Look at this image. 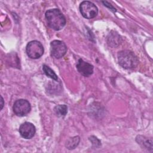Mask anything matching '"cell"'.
Returning <instances> with one entry per match:
<instances>
[{
    "label": "cell",
    "mask_w": 153,
    "mask_h": 153,
    "mask_svg": "<svg viewBox=\"0 0 153 153\" xmlns=\"http://www.w3.org/2000/svg\"><path fill=\"white\" fill-rule=\"evenodd\" d=\"M45 16L48 26L55 30L62 29L66 22L65 17L61 11L57 8L47 10Z\"/></svg>",
    "instance_id": "6da1fadb"
},
{
    "label": "cell",
    "mask_w": 153,
    "mask_h": 153,
    "mask_svg": "<svg viewBox=\"0 0 153 153\" xmlns=\"http://www.w3.org/2000/svg\"><path fill=\"white\" fill-rule=\"evenodd\" d=\"M118 61L119 65L124 69H131L137 66L139 59L132 51L127 50L118 52Z\"/></svg>",
    "instance_id": "7a4b0ae2"
},
{
    "label": "cell",
    "mask_w": 153,
    "mask_h": 153,
    "mask_svg": "<svg viewBox=\"0 0 153 153\" xmlns=\"http://www.w3.org/2000/svg\"><path fill=\"white\" fill-rule=\"evenodd\" d=\"M26 51L29 57L36 59L41 57L44 53V47L38 41H32L28 42L26 47Z\"/></svg>",
    "instance_id": "3957f363"
},
{
    "label": "cell",
    "mask_w": 153,
    "mask_h": 153,
    "mask_svg": "<svg viewBox=\"0 0 153 153\" xmlns=\"http://www.w3.org/2000/svg\"><path fill=\"white\" fill-rule=\"evenodd\" d=\"M79 10L82 16L88 19L95 17L98 14V9L96 5L88 1H84L80 4Z\"/></svg>",
    "instance_id": "277c9868"
},
{
    "label": "cell",
    "mask_w": 153,
    "mask_h": 153,
    "mask_svg": "<svg viewBox=\"0 0 153 153\" xmlns=\"http://www.w3.org/2000/svg\"><path fill=\"white\" fill-rule=\"evenodd\" d=\"M13 112L16 115L19 117L26 115L30 111V104L26 99L17 100L13 106Z\"/></svg>",
    "instance_id": "5b68a950"
},
{
    "label": "cell",
    "mask_w": 153,
    "mask_h": 153,
    "mask_svg": "<svg viewBox=\"0 0 153 153\" xmlns=\"http://www.w3.org/2000/svg\"><path fill=\"white\" fill-rule=\"evenodd\" d=\"M66 51L67 47L62 41L54 40L50 43L51 55L56 59H60L64 56Z\"/></svg>",
    "instance_id": "8992f818"
},
{
    "label": "cell",
    "mask_w": 153,
    "mask_h": 153,
    "mask_svg": "<svg viewBox=\"0 0 153 153\" xmlns=\"http://www.w3.org/2000/svg\"><path fill=\"white\" fill-rule=\"evenodd\" d=\"M19 131L22 137L26 139H29L33 137L35 135L36 128L32 123L25 122L20 125Z\"/></svg>",
    "instance_id": "52a82bcc"
},
{
    "label": "cell",
    "mask_w": 153,
    "mask_h": 153,
    "mask_svg": "<svg viewBox=\"0 0 153 153\" xmlns=\"http://www.w3.org/2000/svg\"><path fill=\"white\" fill-rule=\"evenodd\" d=\"M76 66L79 73L84 76H89L93 73V66L81 59L78 60Z\"/></svg>",
    "instance_id": "ba28073f"
},
{
    "label": "cell",
    "mask_w": 153,
    "mask_h": 153,
    "mask_svg": "<svg viewBox=\"0 0 153 153\" xmlns=\"http://www.w3.org/2000/svg\"><path fill=\"white\" fill-rule=\"evenodd\" d=\"M121 36L115 32H111L108 36L107 42L108 44L112 47H117L120 44Z\"/></svg>",
    "instance_id": "9c48e42d"
},
{
    "label": "cell",
    "mask_w": 153,
    "mask_h": 153,
    "mask_svg": "<svg viewBox=\"0 0 153 153\" xmlns=\"http://www.w3.org/2000/svg\"><path fill=\"white\" fill-rule=\"evenodd\" d=\"M136 141L143 148H145L148 150H152V140L151 138L148 139L144 136H137L136 137Z\"/></svg>",
    "instance_id": "30bf717a"
},
{
    "label": "cell",
    "mask_w": 153,
    "mask_h": 153,
    "mask_svg": "<svg viewBox=\"0 0 153 153\" xmlns=\"http://www.w3.org/2000/svg\"><path fill=\"white\" fill-rule=\"evenodd\" d=\"M79 137L75 136L69 139L66 143V147L68 149H75L78 145L79 142Z\"/></svg>",
    "instance_id": "8fae6325"
},
{
    "label": "cell",
    "mask_w": 153,
    "mask_h": 153,
    "mask_svg": "<svg viewBox=\"0 0 153 153\" xmlns=\"http://www.w3.org/2000/svg\"><path fill=\"white\" fill-rule=\"evenodd\" d=\"M54 112L59 117H63L68 113V106L65 105H59L55 106Z\"/></svg>",
    "instance_id": "7c38bea8"
},
{
    "label": "cell",
    "mask_w": 153,
    "mask_h": 153,
    "mask_svg": "<svg viewBox=\"0 0 153 153\" xmlns=\"http://www.w3.org/2000/svg\"><path fill=\"white\" fill-rule=\"evenodd\" d=\"M42 70H43L44 74L47 76H48L49 78H50L55 81L57 80L58 78H57V75L54 73V72L49 66H48L46 65H42Z\"/></svg>",
    "instance_id": "4fadbf2b"
},
{
    "label": "cell",
    "mask_w": 153,
    "mask_h": 153,
    "mask_svg": "<svg viewBox=\"0 0 153 153\" xmlns=\"http://www.w3.org/2000/svg\"><path fill=\"white\" fill-rule=\"evenodd\" d=\"M1 109H2V108H3V106H4V100H3V98H2V97L1 96Z\"/></svg>",
    "instance_id": "5bb4252c"
}]
</instances>
